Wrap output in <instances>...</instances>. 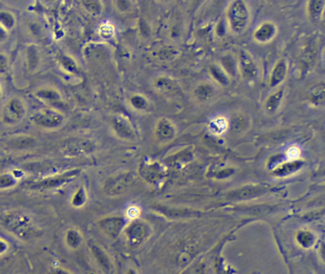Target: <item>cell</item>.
<instances>
[{
  "instance_id": "10",
  "label": "cell",
  "mask_w": 325,
  "mask_h": 274,
  "mask_svg": "<svg viewBox=\"0 0 325 274\" xmlns=\"http://www.w3.org/2000/svg\"><path fill=\"white\" fill-rule=\"evenodd\" d=\"M278 33L277 25L272 21L260 23L259 27L253 32V38L256 42L267 44L275 39Z\"/></svg>"
},
{
  "instance_id": "28",
  "label": "cell",
  "mask_w": 325,
  "mask_h": 274,
  "mask_svg": "<svg viewBox=\"0 0 325 274\" xmlns=\"http://www.w3.org/2000/svg\"><path fill=\"white\" fill-rule=\"evenodd\" d=\"M84 10L93 16H98L104 10V5L101 1L98 0H85L81 2Z\"/></svg>"
},
{
  "instance_id": "29",
  "label": "cell",
  "mask_w": 325,
  "mask_h": 274,
  "mask_svg": "<svg viewBox=\"0 0 325 274\" xmlns=\"http://www.w3.org/2000/svg\"><path fill=\"white\" fill-rule=\"evenodd\" d=\"M0 25L4 27L8 32H10L16 25L15 15L11 11L7 10L0 11Z\"/></svg>"
},
{
  "instance_id": "2",
  "label": "cell",
  "mask_w": 325,
  "mask_h": 274,
  "mask_svg": "<svg viewBox=\"0 0 325 274\" xmlns=\"http://www.w3.org/2000/svg\"><path fill=\"white\" fill-rule=\"evenodd\" d=\"M228 27L235 34H242L249 26L251 11L248 4L243 0L232 1L226 12Z\"/></svg>"
},
{
  "instance_id": "32",
  "label": "cell",
  "mask_w": 325,
  "mask_h": 274,
  "mask_svg": "<svg viewBox=\"0 0 325 274\" xmlns=\"http://www.w3.org/2000/svg\"><path fill=\"white\" fill-rule=\"evenodd\" d=\"M233 129L235 132H244L249 128L250 121L245 115H239L233 119Z\"/></svg>"
},
{
  "instance_id": "35",
  "label": "cell",
  "mask_w": 325,
  "mask_h": 274,
  "mask_svg": "<svg viewBox=\"0 0 325 274\" xmlns=\"http://www.w3.org/2000/svg\"><path fill=\"white\" fill-rule=\"evenodd\" d=\"M115 9L120 13H126L133 9V2L126 0H117L113 2Z\"/></svg>"
},
{
  "instance_id": "9",
  "label": "cell",
  "mask_w": 325,
  "mask_h": 274,
  "mask_svg": "<svg viewBox=\"0 0 325 274\" xmlns=\"http://www.w3.org/2000/svg\"><path fill=\"white\" fill-rule=\"evenodd\" d=\"M125 232L127 241L131 246H139L148 237L149 228L144 222L135 221L126 229Z\"/></svg>"
},
{
  "instance_id": "4",
  "label": "cell",
  "mask_w": 325,
  "mask_h": 274,
  "mask_svg": "<svg viewBox=\"0 0 325 274\" xmlns=\"http://www.w3.org/2000/svg\"><path fill=\"white\" fill-rule=\"evenodd\" d=\"M30 119L34 126L46 131L57 130L63 126L66 121L63 113L53 107H47L34 112Z\"/></svg>"
},
{
  "instance_id": "30",
  "label": "cell",
  "mask_w": 325,
  "mask_h": 274,
  "mask_svg": "<svg viewBox=\"0 0 325 274\" xmlns=\"http://www.w3.org/2000/svg\"><path fill=\"white\" fill-rule=\"evenodd\" d=\"M310 101L316 106L325 105V84L321 83L311 90Z\"/></svg>"
},
{
  "instance_id": "7",
  "label": "cell",
  "mask_w": 325,
  "mask_h": 274,
  "mask_svg": "<svg viewBox=\"0 0 325 274\" xmlns=\"http://www.w3.org/2000/svg\"><path fill=\"white\" fill-rule=\"evenodd\" d=\"M134 183V175L124 172L110 177L103 186V191L109 196H119L129 190Z\"/></svg>"
},
{
  "instance_id": "27",
  "label": "cell",
  "mask_w": 325,
  "mask_h": 274,
  "mask_svg": "<svg viewBox=\"0 0 325 274\" xmlns=\"http://www.w3.org/2000/svg\"><path fill=\"white\" fill-rule=\"evenodd\" d=\"M154 86L158 91L161 93H166V94H171L173 92H175L176 90V84L173 83V80L168 78V77H159L156 79Z\"/></svg>"
},
{
  "instance_id": "24",
  "label": "cell",
  "mask_w": 325,
  "mask_h": 274,
  "mask_svg": "<svg viewBox=\"0 0 325 274\" xmlns=\"http://www.w3.org/2000/svg\"><path fill=\"white\" fill-rule=\"evenodd\" d=\"M210 74L212 75L213 79L218 84L222 86H227L230 83V76L228 75L225 71L219 65H212L209 69Z\"/></svg>"
},
{
  "instance_id": "19",
  "label": "cell",
  "mask_w": 325,
  "mask_h": 274,
  "mask_svg": "<svg viewBox=\"0 0 325 274\" xmlns=\"http://www.w3.org/2000/svg\"><path fill=\"white\" fill-rule=\"evenodd\" d=\"M283 98H284V91L282 89L277 90L276 92L269 95L264 103V109L266 113L268 115L276 114L282 106Z\"/></svg>"
},
{
  "instance_id": "15",
  "label": "cell",
  "mask_w": 325,
  "mask_h": 274,
  "mask_svg": "<svg viewBox=\"0 0 325 274\" xmlns=\"http://www.w3.org/2000/svg\"><path fill=\"white\" fill-rule=\"evenodd\" d=\"M288 74V65L285 59H280L277 63L274 65L272 69L270 79H269V86L272 89H275L282 84V82L286 79Z\"/></svg>"
},
{
  "instance_id": "38",
  "label": "cell",
  "mask_w": 325,
  "mask_h": 274,
  "mask_svg": "<svg viewBox=\"0 0 325 274\" xmlns=\"http://www.w3.org/2000/svg\"><path fill=\"white\" fill-rule=\"evenodd\" d=\"M227 128V123L225 122V120L221 119V118H217L215 121L212 122L211 124V129L212 131L216 132L217 134L224 132V130Z\"/></svg>"
},
{
  "instance_id": "13",
  "label": "cell",
  "mask_w": 325,
  "mask_h": 274,
  "mask_svg": "<svg viewBox=\"0 0 325 274\" xmlns=\"http://www.w3.org/2000/svg\"><path fill=\"white\" fill-rule=\"evenodd\" d=\"M33 95L37 100L50 106L58 105L63 101L61 93L53 87H40L34 91Z\"/></svg>"
},
{
  "instance_id": "33",
  "label": "cell",
  "mask_w": 325,
  "mask_h": 274,
  "mask_svg": "<svg viewBox=\"0 0 325 274\" xmlns=\"http://www.w3.org/2000/svg\"><path fill=\"white\" fill-rule=\"evenodd\" d=\"M225 73L230 76V75H235L236 74V65L233 60V57L230 55H226L221 58V66H220Z\"/></svg>"
},
{
  "instance_id": "20",
  "label": "cell",
  "mask_w": 325,
  "mask_h": 274,
  "mask_svg": "<svg viewBox=\"0 0 325 274\" xmlns=\"http://www.w3.org/2000/svg\"><path fill=\"white\" fill-rule=\"evenodd\" d=\"M215 94H216V90L214 86L208 82H202L197 85L194 91L195 99L202 103L210 101L214 97Z\"/></svg>"
},
{
  "instance_id": "26",
  "label": "cell",
  "mask_w": 325,
  "mask_h": 274,
  "mask_svg": "<svg viewBox=\"0 0 325 274\" xmlns=\"http://www.w3.org/2000/svg\"><path fill=\"white\" fill-rule=\"evenodd\" d=\"M129 104L131 107L139 112H145L150 108V103L144 95L135 94L131 95L129 98Z\"/></svg>"
},
{
  "instance_id": "39",
  "label": "cell",
  "mask_w": 325,
  "mask_h": 274,
  "mask_svg": "<svg viewBox=\"0 0 325 274\" xmlns=\"http://www.w3.org/2000/svg\"><path fill=\"white\" fill-rule=\"evenodd\" d=\"M127 215L132 219L137 218L140 215V209L137 207H131L127 211Z\"/></svg>"
},
{
  "instance_id": "31",
  "label": "cell",
  "mask_w": 325,
  "mask_h": 274,
  "mask_svg": "<svg viewBox=\"0 0 325 274\" xmlns=\"http://www.w3.org/2000/svg\"><path fill=\"white\" fill-rule=\"evenodd\" d=\"M18 182V178L14 173L5 172L0 174V190H10Z\"/></svg>"
},
{
  "instance_id": "36",
  "label": "cell",
  "mask_w": 325,
  "mask_h": 274,
  "mask_svg": "<svg viewBox=\"0 0 325 274\" xmlns=\"http://www.w3.org/2000/svg\"><path fill=\"white\" fill-rule=\"evenodd\" d=\"M298 241L304 247H310L313 243V235L308 232H302L298 234Z\"/></svg>"
},
{
  "instance_id": "42",
  "label": "cell",
  "mask_w": 325,
  "mask_h": 274,
  "mask_svg": "<svg viewBox=\"0 0 325 274\" xmlns=\"http://www.w3.org/2000/svg\"><path fill=\"white\" fill-rule=\"evenodd\" d=\"M8 249H9V245H8V243L6 242L5 240H3V239L0 238V255H1V254H4L5 253H7Z\"/></svg>"
},
{
  "instance_id": "16",
  "label": "cell",
  "mask_w": 325,
  "mask_h": 274,
  "mask_svg": "<svg viewBox=\"0 0 325 274\" xmlns=\"http://www.w3.org/2000/svg\"><path fill=\"white\" fill-rule=\"evenodd\" d=\"M141 173L149 182H157L162 178L165 170L159 162H145L141 166Z\"/></svg>"
},
{
  "instance_id": "12",
  "label": "cell",
  "mask_w": 325,
  "mask_h": 274,
  "mask_svg": "<svg viewBox=\"0 0 325 274\" xmlns=\"http://www.w3.org/2000/svg\"><path fill=\"white\" fill-rule=\"evenodd\" d=\"M125 224L124 218L120 216H107L98 221V228L110 237H117Z\"/></svg>"
},
{
  "instance_id": "8",
  "label": "cell",
  "mask_w": 325,
  "mask_h": 274,
  "mask_svg": "<svg viewBox=\"0 0 325 274\" xmlns=\"http://www.w3.org/2000/svg\"><path fill=\"white\" fill-rule=\"evenodd\" d=\"M111 128L117 137L125 141H134L137 138L135 128L130 120L123 115H115L111 118Z\"/></svg>"
},
{
  "instance_id": "3",
  "label": "cell",
  "mask_w": 325,
  "mask_h": 274,
  "mask_svg": "<svg viewBox=\"0 0 325 274\" xmlns=\"http://www.w3.org/2000/svg\"><path fill=\"white\" fill-rule=\"evenodd\" d=\"M28 114L26 101L19 96H11L2 106L0 111V121L5 126H15L20 124Z\"/></svg>"
},
{
  "instance_id": "18",
  "label": "cell",
  "mask_w": 325,
  "mask_h": 274,
  "mask_svg": "<svg viewBox=\"0 0 325 274\" xmlns=\"http://www.w3.org/2000/svg\"><path fill=\"white\" fill-rule=\"evenodd\" d=\"M303 166H304V161L300 159L289 160L287 162L280 164L277 168H275L273 172L275 175L279 177H285L297 172L298 170L303 168Z\"/></svg>"
},
{
  "instance_id": "21",
  "label": "cell",
  "mask_w": 325,
  "mask_h": 274,
  "mask_svg": "<svg viewBox=\"0 0 325 274\" xmlns=\"http://www.w3.org/2000/svg\"><path fill=\"white\" fill-rule=\"evenodd\" d=\"M325 1L324 0H311L307 2L306 11L309 17L314 21H320L325 11Z\"/></svg>"
},
{
  "instance_id": "14",
  "label": "cell",
  "mask_w": 325,
  "mask_h": 274,
  "mask_svg": "<svg viewBox=\"0 0 325 274\" xmlns=\"http://www.w3.org/2000/svg\"><path fill=\"white\" fill-rule=\"evenodd\" d=\"M90 252L92 253L93 257L95 258L96 262L98 263L99 268L106 274H111L113 273V265L106 253L98 246L96 243H89L88 245Z\"/></svg>"
},
{
  "instance_id": "34",
  "label": "cell",
  "mask_w": 325,
  "mask_h": 274,
  "mask_svg": "<svg viewBox=\"0 0 325 274\" xmlns=\"http://www.w3.org/2000/svg\"><path fill=\"white\" fill-rule=\"evenodd\" d=\"M98 33L103 39L108 40V39L113 38L115 35V27L112 24H110L109 22L103 23L99 26Z\"/></svg>"
},
{
  "instance_id": "40",
  "label": "cell",
  "mask_w": 325,
  "mask_h": 274,
  "mask_svg": "<svg viewBox=\"0 0 325 274\" xmlns=\"http://www.w3.org/2000/svg\"><path fill=\"white\" fill-rule=\"evenodd\" d=\"M9 37V32L0 25V44L5 42Z\"/></svg>"
},
{
  "instance_id": "6",
  "label": "cell",
  "mask_w": 325,
  "mask_h": 274,
  "mask_svg": "<svg viewBox=\"0 0 325 274\" xmlns=\"http://www.w3.org/2000/svg\"><path fill=\"white\" fill-rule=\"evenodd\" d=\"M237 67L241 77L246 82L253 83L258 79L260 74V69L255 58L252 56V54L249 52L245 50H241L239 52V61L237 64Z\"/></svg>"
},
{
  "instance_id": "41",
  "label": "cell",
  "mask_w": 325,
  "mask_h": 274,
  "mask_svg": "<svg viewBox=\"0 0 325 274\" xmlns=\"http://www.w3.org/2000/svg\"><path fill=\"white\" fill-rule=\"evenodd\" d=\"M298 155H299V150L297 149V148H291L287 152V156L290 160H296Z\"/></svg>"
},
{
  "instance_id": "25",
  "label": "cell",
  "mask_w": 325,
  "mask_h": 274,
  "mask_svg": "<svg viewBox=\"0 0 325 274\" xmlns=\"http://www.w3.org/2000/svg\"><path fill=\"white\" fill-rule=\"evenodd\" d=\"M87 201H88V193H87L86 188L81 186L77 188L73 193L71 197V205L74 208L79 209L86 205Z\"/></svg>"
},
{
  "instance_id": "11",
  "label": "cell",
  "mask_w": 325,
  "mask_h": 274,
  "mask_svg": "<svg viewBox=\"0 0 325 274\" xmlns=\"http://www.w3.org/2000/svg\"><path fill=\"white\" fill-rule=\"evenodd\" d=\"M155 135L159 141L167 143L172 141L176 136V128L168 118H162L156 124Z\"/></svg>"
},
{
  "instance_id": "5",
  "label": "cell",
  "mask_w": 325,
  "mask_h": 274,
  "mask_svg": "<svg viewBox=\"0 0 325 274\" xmlns=\"http://www.w3.org/2000/svg\"><path fill=\"white\" fill-rule=\"evenodd\" d=\"M80 172L81 170L79 169H69L64 172L48 176L38 181H34L33 183L29 184L28 189L33 191H47L58 189L76 179V177L79 176Z\"/></svg>"
},
{
  "instance_id": "23",
  "label": "cell",
  "mask_w": 325,
  "mask_h": 274,
  "mask_svg": "<svg viewBox=\"0 0 325 274\" xmlns=\"http://www.w3.org/2000/svg\"><path fill=\"white\" fill-rule=\"evenodd\" d=\"M58 63L67 74H76L78 73V65L71 55L61 53L58 57Z\"/></svg>"
},
{
  "instance_id": "43",
  "label": "cell",
  "mask_w": 325,
  "mask_h": 274,
  "mask_svg": "<svg viewBox=\"0 0 325 274\" xmlns=\"http://www.w3.org/2000/svg\"><path fill=\"white\" fill-rule=\"evenodd\" d=\"M50 274H71L68 271H66L65 269L62 268H55L53 270Z\"/></svg>"
},
{
  "instance_id": "37",
  "label": "cell",
  "mask_w": 325,
  "mask_h": 274,
  "mask_svg": "<svg viewBox=\"0 0 325 274\" xmlns=\"http://www.w3.org/2000/svg\"><path fill=\"white\" fill-rule=\"evenodd\" d=\"M10 62L7 54L0 52V75L6 74L9 71Z\"/></svg>"
},
{
  "instance_id": "1",
  "label": "cell",
  "mask_w": 325,
  "mask_h": 274,
  "mask_svg": "<svg viewBox=\"0 0 325 274\" xmlns=\"http://www.w3.org/2000/svg\"><path fill=\"white\" fill-rule=\"evenodd\" d=\"M0 226L22 240L31 239L38 233L32 216L20 210H11L1 213Z\"/></svg>"
},
{
  "instance_id": "17",
  "label": "cell",
  "mask_w": 325,
  "mask_h": 274,
  "mask_svg": "<svg viewBox=\"0 0 325 274\" xmlns=\"http://www.w3.org/2000/svg\"><path fill=\"white\" fill-rule=\"evenodd\" d=\"M25 59H26L27 69L30 72L32 73L35 72L39 68L41 62V55H40L39 49L37 48L36 45L30 44L26 47Z\"/></svg>"
},
{
  "instance_id": "44",
  "label": "cell",
  "mask_w": 325,
  "mask_h": 274,
  "mask_svg": "<svg viewBox=\"0 0 325 274\" xmlns=\"http://www.w3.org/2000/svg\"><path fill=\"white\" fill-rule=\"evenodd\" d=\"M1 98H2V87L0 85V100H1Z\"/></svg>"
},
{
  "instance_id": "22",
  "label": "cell",
  "mask_w": 325,
  "mask_h": 274,
  "mask_svg": "<svg viewBox=\"0 0 325 274\" xmlns=\"http://www.w3.org/2000/svg\"><path fill=\"white\" fill-rule=\"evenodd\" d=\"M66 246L71 250H76L81 247L83 243V237L80 232L76 229L71 228L67 230L64 235Z\"/></svg>"
}]
</instances>
